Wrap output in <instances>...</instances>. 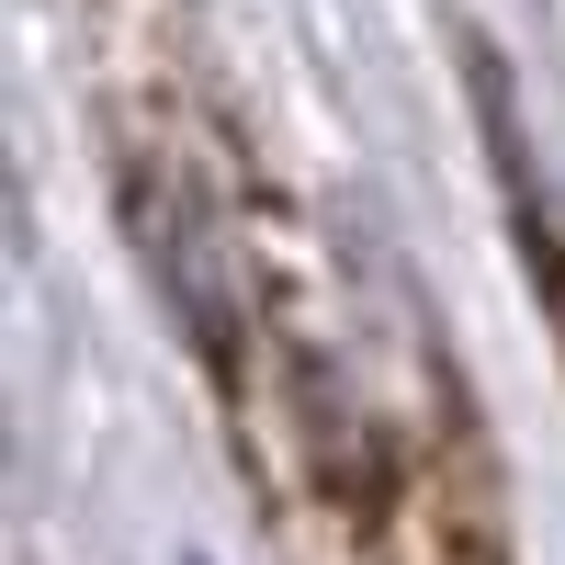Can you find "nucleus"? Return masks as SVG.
Returning a JSON list of instances; mask_svg holds the SVG:
<instances>
[{
	"label": "nucleus",
	"instance_id": "f257e3e1",
	"mask_svg": "<svg viewBox=\"0 0 565 565\" xmlns=\"http://www.w3.org/2000/svg\"><path fill=\"white\" fill-rule=\"evenodd\" d=\"M362 532L385 565H498V521H487V487L463 441H430L418 463H396L385 498L362 509Z\"/></svg>",
	"mask_w": 565,
	"mask_h": 565
},
{
	"label": "nucleus",
	"instance_id": "f03ea898",
	"mask_svg": "<svg viewBox=\"0 0 565 565\" xmlns=\"http://www.w3.org/2000/svg\"><path fill=\"white\" fill-rule=\"evenodd\" d=\"M476 125H487L509 226H521V271H532V295L554 306V340H565V204H554V181H543L532 136H521V103H509V68H498V57H476Z\"/></svg>",
	"mask_w": 565,
	"mask_h": 565
}]
</instances>
